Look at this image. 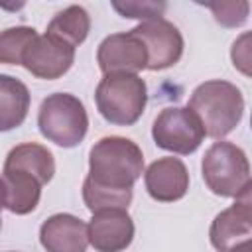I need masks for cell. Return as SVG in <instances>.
I'll return each instance as SVG.
<instances>
[{"instance_id": "obj_1", "label": "cell", "mask_w": 252, "mask_h": 252, "mask_svg": "<svg viewBox=\"0 0 252 252\" xmlns=\"http://www.w3.org/2000/svg\"><path fill=\"white\" fill-rule=\"evenodd\" d=\"M53 154L35 142L14 146L2 169V203L14 215L35 211L41 199V187L53 179Z\"/></svg>"}, {"instance_id": "obj_2", "label": "cell", "mask_w": 252, "mask_h": 252, "mask_svg": "<svg viewBox=\"0 0 252 252\" xmlns=\"http://www.w3.org/2000/svg\"><path fill=\"white\" fill-rule=\"evenodd\" d=\"M144 173V154L124 136H104L89 152L87 179L98 187L128 191Z\"/></svg>"}, {"instance_id": "obj_3", "label": "cell", "mask_w": 252, "mask_h": 252, "mask_svg": "<svg viewBox=\"0 0 252 252\" xmlns=\"http://www.w3.org/2000/svg\"><path fill=\"white\" fill-rule=\"evenodd\" d=\"M187 108L199 118L205 136L220 140L240 124L244 114V96L236 85L213 79L201 83L191 93Z\"/></svg>"}, {"instance_id": "obj_4", "label": "cell", "mask_w": 252, "mask_h": 252, "mask_svg": "<svg viewBox=\"0 0 252 252\" xmlns=\"http://www.w3.org/2000/svg\"><path fill=\"white\" fill-rule=\"evenodd\" d=\"M94 102L96 110L106 122L114 126H132L146 110V81L132 73L102 75L94 91Z\"/></svg>"}, {"instance_id": "obj_5", "label": "cell", "mask_w": 252, "mask_h": 252, "mask_svg": "<svg viewBox=\"0 0 252 252\" xmlns=\"http://www.w3.org/2000/svg\"><path fill=\"white\" fill-rule=\"evenodd\" d=\"M201 173L207 189L219 197L238 199L250 193V161L232 142H215L203 156Z\"/></svg>"}, {"instance_id": "obj_6", "label": "cell", "mask_w": 252, "mask_h": 252, "mask_svg": "<svg viewBox=\"0 0 252 252\" xmlns=\"http://www.w3.org/2000/svg\"><path fill=\"white\" fill-rule=\"evenodd\" d=\"M37 128L41 136L55 146L75 148L89 130L85 104L71 93H53L45 96L37 110Z\"/></svg>"}, {"instance_id": "obj_7", "label": "cell", "mask_w": 252, "mask_h": 252, "mask_svg": "<svg viewBox=\"0 0 252 252\" xmlns=\"http://www.w3.org/2000/svg\"><path fill=\"white\" fill-rule=\"evenodd\" d=\"M152 138L156 146L165 152L189 156L203 144L205 130L199 118L187 106H167L156 116Z\"/></svg>"}, {"instance_id": "obj_8", "label": "cell", "mask_w": 252, "mask_h": 252, "mask_svg": "<svg viewBox=\"0 0 252 252\" xmlns=\"http://www.w3.org/2000/svg\"><path fill=\"white\" fill-rule=\"evenodd\" d=\"M136 33L148 51V67L150 71H163L173 67L183 55V35L165 18L140 22L130 30Z\"/></svg>"}, {"instance_id": "obj_9", "label": "cell", "mask_w": 252, "mask_h": 252, "mask_svg": "<svg viewBox=\"0 0 252 252\" xmlns=\"http://www.w3.org/2000/svg\"><path fill=\"white\" fill-rule=\"evenodd\" d=\"M96 63L102 75L108 73H132L148 67V51L142 39L132 32H120L106 35L96 49Z\"/></svg>"}, {"instance_id": "obj_10", "label": "cell", "mask_w": 252, "mask_h": 252, "mask_svg": "<svg viewBox=\"0 0 252 252\" xmlns=\"http://www.w3.org/2000/svg\"><path fill=\"white\" fill-rule=\"evenodd\" d=\"M73 61H75V47L43 33L37 35L32 41V45L26 49L22 65L33 77L53 81L63 77L73 67Z\"/></svg>"}, {"instance_id": "obj_11", "label": "cell", "mask_w": 252, "mask_h": 252, "mask_svg": "<svg viewBox=\"0 0 252 252\" xmlns=\"http://www.w3.org/2000/svg\"><path fill=\"white\" fill-rule=\"evenodd\" d=\"M252 236V197L250 193L234 199V203L220 211L209 228L211 244L217 252H228L234 246L248 242Z\"/></svg>"}, {"instance_id": "obj_12", "label": "cell", "mask_w": 252, "mask_h": 252, "mask_svg": "<svg viewBox=\"0 0 252 252\" xmlns=\"http://www.w3.org/2000/svg\"><path fill=\"white\" fill-rule=\"evenodd\" d=\"M89 244L96 252H122L134 240V220L126 209H106L93 213Z\"/></svg>"}, {"instance_id": "obj_13", "label": "cell", "mask_w": 252, "mask_h": 252, "mask_svg": "<svg viewBox=\"0 0 252 252\" xmlns=\"http://www.w3.org/2000/svg\"><path fill=\"white\" fill-rule=\"evenodd\" d=\"M146 191L154 201L173 203L189 191V171L179 158H159L144 171Z\"/></svg>"}, {"instance_id": "obj_14", "label": "cell", "mask_w": 252, "mask_h": 252, "mask_svg": "<svg viewBox=\"0 0 252 252\" xmlns=\"http://www.w3.org/2000/svg\"><path fill=\"white\" fill-rule=\"evenodd\" d=\"M39 242L47 252H87V222L69 213H57L39 226Z\"/></svg>"}, {"instance_id": "obj_15", "label": "cell", "mask_w": 252, "mask_h": 252, "mask_svg": "<svg viewBox=\"0 0 252 252\" xmlns=\"http://www.w3.org/2000/svg\"><path fill=\"white\" fill-rule=\"evenodd\" d=\"M30 91L28 87L12 77L0 73V132H10L24 124L30 110Z\"/></svg>"}, {"instance_id": "obj_16", "label": "cell", "mask_w": 252, "mask_h": 252, "mask_svg": "<svg viewBox=\"0 0 252 252\" xmlns=\"http://www.w3.org/2000/svg\"><path fill=\"white\" fill-rule=\"evenodd\" d=\"M91 32V16L83 6H67L57 12L47 24V35L65 41L71 47H79Z\"/></svg>"}, {"instance_id": "obj_17", "label": "cell", "mask_w": 252, "mask_h": 252, "mask_svg": "<svg viewBox=\"0 0 252 252\" xmlns=\"http://www.w3.org/2000/svg\"><path fill=\"white\" fill-rule=\"evenodd\" d=\"M37 37V32L30 26H16L0 32V63L22 65L26 49Z\"/></svg>"}, {"instance_id": "obj_18", "label": "cell", "mask_w": 252, "mask_h": 252, "mask_svg": "<svg viewBox=\"0 0 252 252\" xmlns=\"http://www.w3.org/2000/svg\"><path fill=\"white\" fill-rule=\"evenodd\" d=\"M132 189L128 191H114L108 187H98L91 183L87 177L83 181V201L91 213L106 211V209H126L132 203Z\"/></svg>"}, {"instance_id": "obj_19", "label": "cell", "mask_w": 252, "mask_h": 252, "mask_svg": "<svg viewBox=\"0 0 252 252\" xmlns=\"http://www.w3.org/2000/svg\"><path fill=\"white\" fill-rule=\"evenodd\" d=\"M207 8L213 12L215 20L224 28H238L248 20L250 4L246 0L242 2H217L207 4Z\"/></svg>"}, {"instance_id": "obj_20", "label": "cell", "mask_w": 252, "mask_h": 252, "mask_svg": "<svg viewBox=\"0 0 252 252\" xmlns=\"http://www.w3.org/2000/svg\"><path fill=\"white\" fill-rule=\"evenodd\" d=\"M112 8L122 18L150 22V20L163 18V12H165L167 4L165 2H112Z\"/></svg>"}, {"instance_id": "obj_21", "label": "cell", "mask_w": 252, "mask_h": 252, "mask_svg": "<svg viewBox=\"0 0 252 252\" xmlns=\"http://www.w3.org/2000/svg\"><path fill=\"white\" fill-rule=\"evenodd\" d=\"M248 39H250V35L244 33L238 41H234L232 53H230L234 67L240 69L244 75H250V69H248V65H250V47H248Z\"/></svg>"}, {"instance_id": "obj_22", "label": "cell", "mask_w": 252, "mask_h": 252, "mask_svg": "<svg viewBox=\"0 0 252 252\" xmlns=\"http://www.w3.org/2000/svg\"><path fill=\"white\" fill-rule=\"evenodd\" d=\"M228 252H250V240H248V242H242V244H238V246H234V248L228 250Z\"/></svg>"}, {"instance_id": "obj_23", "label": "cell", "mask_w": 252, "mask_h": 252, "mask_svg": "<svg viewBox=\"0 0 252 252\" xmlns=\"http://www.w3.org/2000/svg\"><path fill=\"white\" fill-rule=\"evenodd\" d=\"M4 209V203H2V179H0V211ZM0 228H2V215H0Z\"/></svg>"}]
</instances>
